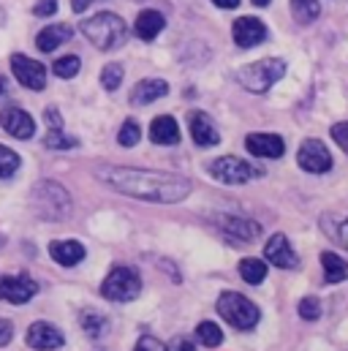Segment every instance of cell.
<instances>
[{"label": "cell", "instance_id": "obj_1", "mask_svg": "<svg viewBox=\"0 0 348 351\" xmlns=\"http://www.w3.org/2000/svg\"><path fill=\"white\" fill-rule=\"evenodd\" d=\"M101 180L112 185L114 191L142 199V202H158V204H174L182 202L190 193V180L169 172H153V169H131V167H103Z\"/></svg>", "mask_w": 348, "mask_h": 351}, {"label": "cell", "instance_id": "obj_2", "mask_svg": "<svg viewBox=\"0 0 348 351\" xmlns=\"http://www.w3.org/2000/svg\"><path fill=\"white\" fill-rule=\"evenodd\" d=\"M215 308H218V313H221L223 322H229L234 330H243V332L253 330L261 319V311L256 308V302H251L240 291H223L218 297V305Z\"/></svg>", "mask_w": 348, "mask_h": 351}, {"label": "cell", "instance_id": "obj_3", "mask_svg": "<svg viewBox=\"0 0 348 351\" xmlns=\"http://www.w3.org/2000/svg\"><path fill=\"white\" fill-rule=\"evenodd\" d=\"M82 33L87 36V41L98 49H114L123 38H125V25L117 14H95L82 22Z\"/></svg>", "mask_w": 348, "mask_h": 351}, {"label": "cell", "instance_id": "obj_4", "mask_svg": "<svg viewBox=\"0 0 348 351\" xmlns=\"http://www.w3.org/2000/svg\"><path fill=\"white\" fill-rule=\"evenodd\" d=\"M101 294L103 300L109 302H131L142 294V278L136 272V267H128V264H120L114 267L103 283H101Z\"/></svg>", "mask_w": 348, "mask_h": 351}, {"label": "cell", "instance_id": "obj_5", "mask_svg": "<svg viewBox=\"0 0 348 351\" xmlns=\"http://www.w3.org/2000/svg\"><path fill=\"white\" fill-rule=\"evenodd\" d=\"M33 202H36V210L41 213V218L47 221H63L69 218L71 213V196L63 185L58 182H41L36 191H33Z\"/></svg>", "mask_w": 348, "mask_h": 351}, {"label": "cell", "instance_id": "obj_6", "mask_svg": "<svg viewBox=\"0 0 348 351\" xmlns=\"http://www.w3.org/2000/svg\"><path fill=\"white\" fill-rule=\"evenodd\" d=\"M286 74V63L280 58H264L240 71V85L251 93H266Z\"/></svg>", "mask_w": 348, "mask_h": 351}, {"label": "cell", "instance_id": "obj_7", "mask_svg": "<svg viewBox=\"0 0 348 351\" xmlns=\"http://www.w3.org/2000/svg\"><path fill=\"white\" fill-rule=\"evenodd\" d=\"M207 172L215 177L218 182H226V185H243V182H251V180L261 177L259 167H253V164H248V161H243L237 156H221V158H215L207 167Z\"/></svg>", "mask_w": 348, "mask_h": 351}, {"label": "cell", "instance_id": "obj_8", "mask_svg": "<svg viewBox=\"0 0 348 351\" xmlns=\"http://www.w3.org/2000/svg\"><path fill=\"white\" fill-rule=\"evenodd\" d=\"M38 294V283L19 272V275H0V302H11V305H25Z\"/></svg>", "mask_w": 348, "mask_h": 351}, {"label": "cell", "instance_id": "obj_9", "mask_svg": "<svg viewBox=\"0 0 348 351\" xmlns=\"http://www.w3.org/2000/svg\"><path fill=\"white\" fill-rule=\"evenodd\" d=\"M297 161H299V167H302L305 172H310V175H324V172L332 169V156H330L327 145L319 142V139H305V142L299 145Z\"/></svg>", "mask_w": 348, "mask_h": 351}, {"label": "cell", "instance_id": "obj_10", "mask_svg": "<svg viewBox=\"0 0 348 351\" xmlns=\"http://www.w3.org/2000/svg\"><path fill=\"white\" fill-rule=\"evenodd\" d=\"M25 341H27L30 349L36 351H58L66 346V335L55 324H49V322H33L27 327Z\"/></svg>", "mask_w": 348, "mask_h": 351}, {"label": "cell", "instance_id": "obj_11", "mask_svg": "<svg viewBox=\"0 0 348 351\" xmlns=\"http://www.w3.org/2000/svg\"><path fill=\"white\" fill-rule=\"evenodd\" d=\"M11 71L19 80V85H25L27 90H44L47 88V71L41 63H36L33 58L25 55H11Z\"/></svg>", "mask_w": 348, "mask_h": 351}, {"label": "cell", "instance_id": "obj_12", "mask_svg": "<svg viewBox=\"0 0 348 351\" xmlns=\"http://www.w3.org/2000/svg\"><path fill=\"white\" fill-rule=\"evenodd\" d=\"M264 259L272 264V267H280V269H297L299 267V259L288 243L286 234H272L264 245Z\"/></svg>", "mask_w": 348, "mask_h": 351}, {"label": "cell", "instance_id": "obj_13", "mask_svg": "<svg viewBox=\"0 0 348 351\" xmlns=\"http://www.w3.org/2000/svg\"><path fill=\"white\" fill-rule=\"evenodd\" d=\"M0 125L16 139H30L36 134V120L19 106H5L0 112Z\"/></svg>", "mask_w": 348, "mask_h": 351}, {"label": "cell", "instance_id": "obj_14", "mask_svg": "<svg viewBox=\"0 0 348 351\" xmlns=\"http://www.w3.org/2000/svg\"><path fill=\"white\" fill-rule=\"evenodd\" d=\"M218 226L223 229V234L234 237L237 243H253L261 234V226L256 221H248V218H240V215H221Z\"/></svg>", "mask_w": 348, "mask_h": 351}, {"label": "cell", "instance_id": "obj_15", "mask_svg": "<svg viewBox=\"0 0 348 351\" xmlns=\"http://www.w3.org/2000/svg\"><path fill=\"white\" fill-rule=\"evenodd\" d=\"M232 33H234L237 47H245V49L248 47H256V44H261L266 38V27H264V22L256 19V16H240L234 22Z\"/></svg>", "mask_w": 348, "mask_h": 351}, {"label": "cell", "instance_id": "obj_16", "mask_svg": "<svg viewBox=\"0 0 348 351\" xmlns=\"http://www.w3.org/2000/svg\"><path fill=\"white\" fill-rule=\"evenodd\" d=\"M245 147L251 150V156H259V158H280L286 153L283 139L275 134H251L245 139Z\"/></svg>", "mask_w": 348, "mask_h": 351}, {"label": "cell", "instance_id": "obj_17", "mask_svg": "<svg viewBox=\"0 0 348 351\" xmlns=\"http://www.w3.org/2000/svg\"><path fill=\"white\" fill-rule=\"evenodd\" d=\"M190 136L199 147H215L221 142V134L215 128V123L204 114V112H193L190 114Z\"/></svg>", "mask_w": 348, "mask_h": 351}, {"label": "cell", "instance_id": "obj_18", "mask_svg": "<svg viewBox=\"0 0 348 351\" xmlns=\"http://www.w3.org/2000/svg\"><path fill=\"white\" fill-rule=\"evenodd\" d=\"M49 256L60 267H77L85 259V245L77 240H55L49 245Z\"/></svg>", "mask_w": 348, "mask_h": 351}, {"label": "cell", "instance_id": "obj_19", "mask_svg": "<svg viewBox=\"0 0 348 351\" xmlns=\"http://www.w3.org/2000/svg\"><path fill=\"white\" fill-rule=\"evenodd\" d=\"M169 93V85L164 80H145L139 82L136 88L131 90V104L134 106H145V104H153L158 98H164Z\"/></svg>", "mask_w": 348, "mask_h": 351}, {"label": "cell", "instance_id": "obj_20", "mask_svg": "<svg viewBox=\"0 0 348 351\" xmlns=\"http://www.w3.org/2000/svg\"><path fill=\"white\" fill-rule=\"evenodd\" d=\"M150 139L156 145H177L179 142V125L172 114H161L150 125Z\"/></svg>", "mask_w": 348, "mask_h": 351}, {"label": "cell", "instance_id": "obj_21", "mask_svg": "<svg viewBox=\"0 0 348 351\" xmlns=\"http://www.w3.org/2000/svg\"><path fill=\"white\" fill-rule=\"evenodd\" d=\"M71 36H74V30H71L69 25H49V27H44V30L36 36V47H38L41 52H52V49H58L60 44H66Z\"/></svg>", "mask_w": 348, "mask_h": 351}, {"label": "cell", "instance_id": "obj_22", "mask_svg": "<svg viewBox=\"0 0 348 351\" xmlns=\"http://www.w3.org/2000/svg\"><path fill=\"white\" fill-rule=\"evenodd\" d=\"M164 25H166V22H164V14L147 8V11H142V14L136 16V36L145 38V41H153V38L164 30Z\"/></svg>", "mask_w": 348, "mask_h": 351}, {"label": "cell", "instance_id": "obj_23", "mask_svg": "<svg viewBox=\"0 0 348 351\" xmlns=\"http://www.w3.org/2000/svg\"><path fill=\"white\" fill-rule=\"evenodd\" d=\"M321 267H324V283H343L348 278V262L332 251L321 254Z\"/></svg>", "mask_w": 348, "mask_h": 351}, {"label": "cell", "instance_id": "obj_24", "mask_svg": "<svg viewBox=\"0 0 348 351\" xmlns=\"http://www.w3.org/2000/svg\"><path fill=\"white\" fill-rule=\"evenodd\" d=\"M79 322H82V330H85V335L90 341H98V338H103L109 332V319L103 313H98V311H82Z\"/></svg>", "mask_w": 348, "mask_h": 351}, {"label": "cell", "instance_id": "obj_25", "mask_svg": "<svg viewBox=\"0 0 348 351\" xmlns=\"http://www.w3.org/2000/svg\"><path fill=\"white\" fill-rule=\"evenodd\" d=\"M240 278L245 280V283H251V286H259L261 280L266 278V262H261V259H243L240 262Z\"/></svg>", "mask_w": 348, "mask_h": 351}, {"label": "cell", "instance_id": "obj_26", "mask_svg": "<svg viewBox=\"0 0 348 351\" xmlns=\"http://www.w3.org/2000/svg\"><path fill=\"white\" fill-rule=\"evenodd\" d=\"M196 341L201 346H207V349H218L223 343V332H221V327L215 322H201L196 327Z\"/></svg>", "mask_w": 348, "mask_h": 351}, {"label": "cell", "instance_id": "obj_27", "mask_svg": "<svg viewBox=\"0 0 348 351\" xmlns=\"http://www.w3.org/2000/svg\"><path fill=\"white\" fill-rule=\"evenodd\" d=\"M321 226H324V232H327L335 243H340L343 248H348V218H332V215H327Z\"/></svg>", "mask_w": 348, "mask_h": 351}, {"label": "cell", "instance_id": "obj_28", "mask_svg": "<svg viewBox=\"0 0 348 351\" xmlns=\"http://www.w3.org/2000/svg\"><path fill=\"white\" fill-rule=\"evenodd\" d=\"M291 11H294L297 22L308 25V22H313L319 16L321 8H319V0H291Z\"/></svg>", "mask_w": 348, "mask_h": 351}, {"label": "cell", "instance_id": "obj_29", "mask_svg": "<svg viewBox=\"0 0 348 351\" xmlns=\"http://www.w3.org/2000/svg\"><path fill=\"white\" fill-rule=\"evenodd\" d=\"M44 145L49 150H71V147H77V136H69V134H63V128H58V131L47 134Z\"/></svg>", "mask_w": 348, "mask_h": 351}, {"label": "cell", "instance_id": "obj_30", "mask_svg": "<svg viewBox=\"0 0 348 351\" xmlns=\"http://www.w3.org/2000/svg\"><path fill=\"white\" fill-rule=\"evenodd\" d=\"M139 139H142V128H139V123H136V120H125L123 128H120V134H117V142H120L123 147H134Z\"/></svg>", "mask_w": 348, "mask_h": 351}, {"label": "cell", "instance_id": "obj_31", "mask_svg": "<svg viewBox=\"0 0 348 351\" xmlns=\"http://www.w3.org/2000/svg\"><path fill=\"white\" fill-rule=\"evenodd\" d=\"M297 313H299V319H305V322H316V319H321V302H319L316 297H305V300H299Z\"/></svg>", "mask_w": 348, "mask_h": 351}, {"label": "cell", "instance_id": "obj_32", "mask_svg": "<svg viewBox=\"0 0 348 351\" xmlns=\"http://www.w3.org/2000/svg\"><path fill=\"white\" fill-rule=\"evenodd\" d=\"M16 169H19V156L14 150H8L5 145H0V180L11 177Z\"/></svg>", "mask_w": 348, "mask_h": 351}, {"label": "cell", "instance_id": "obj_33", "mask_svg": "<svg viewBox=\"0 0 348 351\" xmlns=\"http://www.w3.org/2000/svg\"><path fill=\"white\" fill-rule=\"evenodd\" d=\"M123 82V66L120 63H109L103 71H101V85L106 90H117Z\"/></svg>", "mask_w": 348, "mask_h": 351}, {"label": "cell", "instance_id": "obj_34", "mask_svg": "<svg viewBox=\"0 0 348 351\" xmlns=\"http://www.w3.org/2000/svg\"><path fill=\"white\" fill-rule=\"evenodd\" d=\"M79 66H82L79 58H77V55H69V58H60V60L55 63V74L63 77V80H71V77H77Z\"/></svg>", "mask_w": 348, "mask_h": 351}, {"label": "cell", "instance_id": "obj_35", "mask_svg": "<svg viewBox=\"0 0 348 351\" xmlns=\"http://www.w3.org/2000/svg\"><path fill=\"white\" fill-rule=\"evenodd\" d=\"M134 351H166V346H164L158 338H153V335H142V338L136 341V349Z\"/></svg>", "mask_w": 348, "mask_h": 351}, {"label": "cell", "instance_id": "obj_36", "mask_svg": "<svg viewBox=\"0 0 348 351\" xmlns=\"http://www.w3.org/2000/svg\"><path fill=\"white\" fill-rule=\"evenodd\" d=\"M332 139L348 153V120L346 123H335V125H332Z\"/></svg>", "mask_w": 348, "mask_h": 351}, {"label": "cell", "instance_id": "obj_37", "mask_svg": "<svg viewBox=\"0 0 348 351\" xmlns=\"http://www.w3.org/2000/svg\"><path fill=\"white\" fill-rule=\"evenodd\" d=\"M55 11H58V0H38L33 5V14H38V16H49Z\"/></svg>", "mask_w": 348, "mask_h": 351}, {"label": "cell", "instance_id": "obj_38", "mask_svg": "<svg viewBox=\"0 0 348 351\" xmlns=\"http://www.w3.org/2000/svg\"><path fill=\"white\" fill-rule=\"evenodd\" d=\"M11 338H14V324H11L8 319H3V316H0V349H3V346H8V343H11Z\"/></svg>", "mask_w": 348, "mask_h": 351}, {"label": "cell", "instance_id": "obj_39", "mask_svg": "<svg viewBox=\"0 0 348 351\" xmlns=\"http://www.w3.org/2000/svg\"><path fill=\"white\" fill-rule=\"evenodd\" d=\"M166 351H196V346H193L188 338L177 335V338H172V341L166 343Z\"/></svg>", "mask_w": 348, "mask_h": 351}, {"label": "cell", "instance_id": "obj_40", "mask_svg": "<svg viewBox=\"0 0 348 351\" xmlns=\"http://www.w3.org/2000/svg\"><path fill=\"white\" fill-rule=\"evenodd\" d=\"M44 117H47V125H49V131H58V128H63V117H60V112H58L55 106H49Z\"/></svg>", "mask_w": 348, "mask_h": 351}, {"label": "cell", "instance_id": "obj_41", "mask_svg": "<svg viewBox=\"0 0 348 351\" xmlns=\"http://www.w3.org/2000/svg\"><path fill=\"white\" fill-rule=\"evenodd\" d=\"M218 8H237L240 5V0H212Z\"/></svg>", "mask_w": 348, "mask_h": 351}, {"label": "cell", "instance_id": "obj_42", "mask_svg": "<svg viewBox=\"0 0 348 351\" xmlns=\"http://www.w3.org/2000/svg\"><path fill=\"white\" fill-rule=\"evenodd\" d=\"M90 3H92V0H71V8H74V11L79 14V11H85Z\"/></svg>", "mask_w": 348, "mask_h": 351}, {"label": "cell", "instance_id": "obj_43", "mask_svg": "<svg viewBox=\"0 0 348 351\" xmlns=\"http://www.w3.org/2000/svg\"><path fill=\"white\" fill-rule=\"evenodd\" d=\"M3 93H5V77L0 74V95H3Z\"/></svg>", "mask_w": 348, "mask_h": 351}, {"label": "cell", "instance_id": "obj_44", "mask_svg": "<svg viewBox=\"0 0 348 351\" xmlns=\"http://www.w3.org/2000/svg\"><path fill=\"white\" fill-rule=\"evenodd\" d=\"M269 0H253V5H266Z\"/></svg>", "mask_w": 348, "mask_h": 351}]
</instances>
